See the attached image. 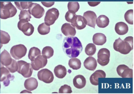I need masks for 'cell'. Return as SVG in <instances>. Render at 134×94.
Here are the masks:
<instances>
[{"instance_id": "f35d334b", "label": "cell", "mask_w": 134, "mask_h": 94, "mask_svg": "<svg viewBox=\"0 0 134 94\" xmlns=\"http://www.w3.org/2000/svg\"><path fill=\"white\" fill-rule=\"evenodd\" d=\"M42 4L47 8H49L51 7L52 5L54 4L55 2H41Z\"/></svg>"}, {"instance_id": "836d02e7", "label": "cell", "mask_w": 134, "mask_h": 94, "mask_svg": "<svg viewBox=\"0 0 134 94\" xmlns=\"http://www.w3.org/2000/svg\"><path fill=\"white\" fill-rule=\"evenodd\" d=\"M32 3V2H15V4L18 9L20 10H24L29 9L30 5Z\"/></svg>"}, {"instance_id": "d6986e66", "label": "cell", "mask_w": 134, "mask_h": 94, "mask_svg": "<svg viewBox=\"0 0 134 94\" xmlns=\"http://www.w3.org/2000/svg\"><path fill=\"white\" fill-rule=\"evenodd\" d=\"M1 63L3 66H9L12 62V59L10 53L4 49L1 54Z\"/></svg>"}, {"instance_id": "484cf974", "label": "cell", "mask_w": 134, "mask_h": 94, "mask_svg": "<svg viewBox=\"0 0 134 94\" xmlns=\"http://www.w3.org/2000/svg\"><path fill=\"white\" fill-rule=\"evenodd\" d=\"M41 52L39 48L36 47H32L30 49L28 56L31 62H32L36 58L41 55Z\"/></svg>"}, {"instance_id": "e0dca14e", "label": "cell", "mask_w": 134, "mask_h": 94, "mask_svg": "<svg viewBox=\"0 0 134 94\" xmlns=\"http://www.w3.org/2000/svg\"><path fill=\"white\" fill-rule=\"evenodd\" d=\"M106 73L103 70H98L94 72L90 77V81L92 84L98 85V78H105Z\"/></svg>"}, {"instance_id": "603a6c76", "label": "cell", "mask_w": 134, "mask_h": 94, "mask_svg": "<svg viewBox=\"0 0 134 94\" xmlns=\"http://www.w3.org/2000/svg\"><path fill=\"white\" fill-rule=\"evenodd\" d=\"M92 40L95 44L102 45L106 42L107 38L105 35L103 33H96L93 35Z\"/></svg>"}, {"instance_id": "9a60e30c", "label": "cell", "mask_w": 134, "mask_h": 94, "mask_svg": "<svg viewBox=\"0 0 134 94\" xmlns=\"http://www.w3.org/2000/svg\"><path fill=\"white\" fill-rule=\"evenodd\" d=\"M83 16L87 20V25L95 28L97 19V15L93 11H88L84 13Z\"/></svg>"}, {"instance_id": "52a82bcc", "label": "cell", "mask_w": 134, "mask_h": 94, "mask_svg": "<svg viewBox=\"0 0 134 94\" xmlns=\"http://www.w3.org/2000/svg\"><path fill=\"white\" fill-rule=\"evenodd\" d=\"M59 15V11L57 9L52 8L48 9L44 17V23L48 26L53 25L58 19Z\"/></svg>"}, {"instance_id": "f546056e", "label": "cell", "mask_w": 134, "mask_h": 94, "mask_svg": "<svg viewBox=\"0 0 134 94\" xmlns=\"http://www.w3.org/2000/svg\"><path fill=\"white\" fill-rule=\"evenodd\" d=\"M54 51L53 49L50 46H46L43 48L42 50V55L49 59L52 57L54 55Z\"/></svg>"}, {"instance_id": "d6a6232c", "label": "cell", "mask_w": 134, "mask_h": 94, "mask_svg": "<svg viewBox=\"0 0 134 94\" xmlns=\"http://www.w3.org/2000/svg\"><path fill=\"white\" fill-rule=\"evenodd\" d=\"M69 11L76 13L80 9V4L78 2H69L68 4Z\"/></svg>"}, {"instance_id": "30bf717a", "label": "cell", "mask_w": 134, "mask_h": 94, "mask_svg": "<svg viewBox=\"0 0 134 94\" xmlns=\"http://www.w3.org/2000/svg\"><path fill=\"white\" fill-rule=\"evenodd\" d=\"M38 79L47 84L52 83L54 80L53 73L47 69H42L37 73Z\"/></svg>"}, {"instance_id": "7c38bea8", "label": "cell", "mask_w": 134, "mask_h": 94, "mask_svg": "<svg viewBox=\"0 0 134 94\" xmlns=\"http://www.w3.org/2000/svg\"><path fill=\"white\" fill-rule=\"evenodd\" d=\"M47 58L41 55L37 56L32 62H31V66L33 70H39L45 66L47 63Z\"/></svg>"}, {"instance_id": "8992f818", "label": "cell", "mask_w": 134, "mask_h": 94, "mask_svg": "<svg viewBox=\"0 0 134 94\" xmlns=\"http://www.w3.org/2000/svg\"><path fill=\"white\" fill-rule=\"evenodd\" d=\"M18 28L26 36H31L34 31V27L29 21L25 19L20 20L18 23Z\"/></svg>"}, {"instance_id": "6da1fadb", "label": "cell", "mask_w": 134, "mask_h": 94, "mask_svg": "<svg viewBox=\"0 0 134 94\" xmlns=\"http://www.w3.org/2000/svg\"><path fill=\"white\" fill-rule=\"evenodd\" d=\"M62 48L65 54L71 58L77 57L83 50V46L80 41L78 38L74 36L65 38Z\"/></svg>"}, {"instance_id": "7402d4cb", "label": "cell", "mask_w": 134, "mask_h": 94, "mask_svg": "<svg viewBox=\"0 0 134 94\" xmlns=\"http://www.w3.org/2000/svg\"><path fill=\"white\" fill-rule=\"evenodd\" d=\"M73 84L76 88L81 89L84 87L86 85V80L84 76L82 75L76 76L73 79Z\"/></svg>"}, {"instance_id": "e575fe53", "label": "cell", "mask_w": 134, "mask_h": 94, "mask_svg": "<svg viewBox=\"0 0 134 94\" xmlns=\"http://www.w3.org/2000/svg\"><path fill=\"white\" fill-rule=\"evenodd\" d=\"M6 67L12 73H15L18 71V65L16 60L12 59V62L9 66H6Z\"/></svg>"}, {"instance_id": "7a4b0ae2", "label": "cell", "mask_w": 134, "mask_h": 94, "mask_svg": "<svg viewBox=\"0 0 134 94\" xmlns=\"http://www.w3.org/2000/svg\"><path fill=\"white\" fill-rule=\"evenodd\" d=\"M133 38L129 36L121 40L120 38L115 40L113 44V48L115 51L121 54L127 55L133 49Z\"/></svg>"}, {"instance_id": "ba28073f", "label": "cell", "mask_w": 134, "mask_h": 94, "mask_svg": "<svg viewBox=\"0 0 134 94\" xmlns=\"http://www.w3.org/2000/svg\"><path fill=\"white\" fill-rule=\"evenodd\" d=\"M110 52L106 48H102L98 53L97 62L101 66H104L109 63L110 61Z\"/></svg>"}, {"instance_id": "f1b7e54d", "label": "cell", "mask_w": 134, "mask_h": 94, "mask_svg": "<svg viewBox=\"0 0 134 94\" xmlns=\"http://www.w3.org/2000/svg\"><path fill=\"white\" fill-rule=\"evenodd\" d=\"M51 27L50 26L43 23L39 25L37 28V30L39 33L41 35H46L50 33Z\"/></svg>"}, {"instance_id": "1f68e13d", "label": "cell", "mask_w": 134, "mask_h": 94, "mask_svg": "<svg viewBox=\"0 0 134 94\" xmlns=\"http://www.w3.org/2000/svg\"><path fill=\"white\" fill-rule=\"evenodd\" d=\"M125 21L129 24H133V10L129 9L125 13L124 15Z\"/></svg>"}, {"instance_id": "5b68a950", "label": "cell", "mask_w": 134, "mask_h": 94, "mask_svg": "<svg viewBox=\"0 0 134 94\" xmlns=\"http://www.w3.org/2000/svg\"><path fill=\"white\" fill-rule=\"evenodd\" d=\"M27 48L24 45H14L11 49L10 52L12 56L15 59L19 60L25 56L27 52Z\"/></svg>"}, {"instance_id": "4fadbf2b", "label": "cell", "mask_w": 134, "mask_h": 94, "mask_svg": "<svg viewBox=\"0 0 134 94\" xmlns=\"http://www.w3.org/2000/svg\"><path fill=\"white\" fill-rule=\"evenodd\" d=\"M116 70L118 75L123 78H132L133 77L132 69L124 64L118 66Z\"/></svg>"}, {"instance_id": "4dcf8cb0", "label": "cell", "mask_w": 134, "mask_h": 94, "mask_svg": "<svg viewBox=\"0 0 134 94\" xmlns=\"http://www.w3.org/2000/svg\"><path fill=\"white\" fill-rule=\"evenodd\" d=\"M96 48L94 44L90 43L88 44L85 49V53L89 56H92L95 53Z\"/></svg>"}, {"instance_id": "83f0119b", "label": "cell", "mask_w": 134, "mask_h": 94, "mask_svg": "<svg viewBox=\"0 0 134 94\" xmlns=\"http://www.w3.org/2000/svg\"><path fill=\"white\" fill-rule=\"evenodd\" d=\"M10 40V37L8 33L3 31H0V45L1 46L3 44L9 43Z\"/></svg>"}, {"instance_id": "44dd1931", "label": "cell", "mask_w": 134, "mask_h": 94, "mask_svg": "<svg viewBox=\"0 0 134 94\" xmlns=\"http://www.w3.org/2000/svg\"><path fill=\"white\" fill-rule=\"evenodd\" d=\"M115 30L116 33L119 35H124L128 31V26L126 23L124 22H119L117 23L115 25Z\"/></svg>"}, {"instance_id": "3957f363", "label": "cell", "mask_w": 134, "mask_h": 94, "mask_svg": "<svg viewBox=\"0 0 134 94\" xmlns=\"http://www.w3.org/2000/svg\"><path fill=\"white\" fill-rule=\"evenodd\" d=\"M17 13L16 8L10 2H0V18L7 19L14 16Z\"/></svg>"}, {"instance_id": "ac0fdd59", "label": "cell", "mask_w": 134, "mask_h": 94, "mask_svg": "<svg viewBox=\"0 0 134 94\" xmlns=\"http://www.w3.org/2000/svg\"><path fill=\"white\" fill-rule=\"evenodd\" d=\"M83 65L87 69L94 71L97 67V60L94 57L90 56L85 60Z\"/></svg>"}, {"instance_id": "d4e9b609", "label": "cell", "mask_w": 134, "mask_h": 94, "mask_svg": "<svg viewBox=\"0 0 134 94\" xmlns=\"http://www.w3.org/2000/svg\"><path fill=\"white\" fill-rule=\"evenodd\" d=\"M109 19L105 15H101L97 18L96 24L97 26L100 28H105L109 25Z\"/></svg>"}, {"instance_id": "9c48e42d", "label": "cell", "mask_w": 134, "mask_h": 94, "mask_svg": "<svg viewBox=\"0 0 134 94\" xmlns=\"http://www.w3.org/2000/svg\"><path fill=\"white\" fill-rule=\"evenodd\" d=\"M29 12L36 19H40L44 15V9L37 3H32L29 8Z\"/></svg>"}, {"instance_id": "74e56055", "label": "cell", "mask_w": 134, "mask_h": 94, "mask_svg": "<svg viewBox=\"0 0 134 94\" xmlns=\"http://www.w3.org/2000/svg\"><path fill=\"white\" fill-rule=\"evenodd\" d=\"M76 15V13L71 12H70L69 11H68L66 13L65 15V18L67 22H71V21Z\"/></svg>"}, {"instance_id": "60d3db41", "label": "cell", "mask_w": 134, "mask_h": 94, "mask_svg": "<svg viewBox=\"0 0 134 94\" xmlns=\"http://www.w3.org/2000/svg\"><path fill=\"white\" fill-rule=\"evenodd\" d=\"M0 49H1V48H0Z\"/></svg>"}, {"instance_id": "2e32d148", "label": "cell", "mask_w": 134, "mask_h": 94, "mask_svg": "<svg viewBox=\"0 0 134 94\" xmlns=\"http://www.w3.org/2000/svg\"><path fill=\"white\" fill-rule=\"evenodd\" d=\"M61 31L62 33L66 37H74L76 33L75 27L68 23H66L62 25Z\"/></svg>"}, {"instance_id": "ab89813d", "label": "cell", "mask_w": 134, "mask_h": 94, "mask_svg": "<svg viewBox=\"0 0 134 94\" xmlns=\"http://www.w3.org/2000/svg\"><path fill=\"white\" fill-rule=\"evenodd\" d=\"M88 4H89V5H90L91 6H92V7H94V6H96V5H98L100 3V2H88Z\"/></svg>"}, {"instance_id": "ffe728a7", "label": "cell", "mask_w": 134, "mask_h": 94, "mask_svg": "<svg viewBox=\"0 0 134 94\" xmlns=\"http://www.w3.org/2000/svg\"><path fill=\"white\" fill-rule=\"evenodd\" d=\"M38 85V83L37 80L33 77L26 79L24 83L25 88L29 91H32L36 89Z\"/></svg>"}, {"instance_id": "8d00e7d4", "label": "cell", "mask_w": 134, "mask_h": 94, "mask_svg": "<svg viewBox=\"0 0 134 94\" xmlns=\"http://www.w3.org/2000/svg\"><path fill=\"white\" fill-rule=\"evenodd\" d=\"M72 92L70 86L66 84L61 86L59 91V93H71Z\"/></svg>"}, {"instance_id": "4316f807", "label": "cell", "mask_w": 134, "mask_h": 94, "mask_svg": "<svg viewBox=\"0 0 134 94\" xmlns=\"http://www.w3.org/2000/svg\"><path fill=\"white\" fill-rule=\"evenodd\" d=\"M81 63L80 60L76 58H72L69 60V65L74 70H78L81 67Z\"/></svg>"}, {"instance_id": "5bb4252c", "label": "cell", "mask_w": 134, "mask_h": 94, "mask_svg": "<svg viewBox=\"0 0 134 94\" xmlns=\"http://www.w3.org/2000/svg\"><path fill=\"white\" fill-rule=\"evenodd\" d=\"M70 23L73 26L78 30L84 29L87 25V20L83 16L76 15Z\"/></svg>"}, {"instance_id": "8fae6325", "label": "cell", "mask_w": 134, "mask_h": 94, "mask_svg": "<svg viewBox=\"0 0 134 94\" xmlns=\"http://www.w3.org/2000/svg\"><path fill=\"white\" fill-rule=\"evenodd\" d=\"M14 76L11 74L10 71L3 66H1L0 69V81L3 82L4 86H8L10 81L14 80Z\"/></svg>"}, {"instance_id": "cb8c5ba5", "label": "cell", "mask_w": 134, "mask_h": 94, "mask_svg": "<svg viewBox=\"0 0 134 94\" xmlns=\"http://www.w3.org/2000/svg\"><path fill=\"white\" fill-rule=\"evenodd\" d=\"M54 73L55 76L59 78H63L67 73V70L65 66L62 65L56 66L54 69Z\"/></svg>"}, {"instance_id": "277c9868", "label": "cell", "mask_w": 134, "mask_h": 94, "mask_svg": "<svg viewBox=\"0 0 134 94\" xmlns=\"http://www.w3.org/2000/svg\"><path fill=\"white\" fill-rule=\"evenodd\" d=\"M17 62L18 65V69L17 71L18 73L26 78L30 77L33 72L31 63H27L23 60H20Z\"/></svg>"}, {"instance_id": "d590c367", "label": "cell", "mask_w": 134, "mask_h": 94, "mask_svg": "<svg viewBox=\"0 0 134 94\" xmlns=\"http://www.w3.org/2000/svg\"><path fill=\"white\" fill-rule=\"evenodd\" d=\"M31 18L32 17L31 15L28 10H21L19 15V20L22 19H25L27 20L28 21H30Z\"/></svg>"}]
</instances>
